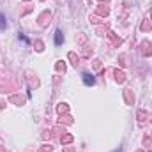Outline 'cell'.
I'll use <instances>...</instances> for the list:
<instances>
[{"mask_svg":"<svg viewBox=\"0 0 152 152\" xmlns=\"http://www.w3.org/2000/svg\"><path fill=\"white\" fill-rule=\"evenodd\" d=\"M115 152H120V151H115Z\"/></svg>","mask_w":152,"mask_h":152,"instance_id":"277c9868","label":"cell"},{"mask_svg":"<svg viewBox=\"0 0 152 152\" xmlns=\"http://www.w3.org/2000/svg\"><path fill=\"white\" fill-rule=\"evenodd\" d=\"M5 27H7V21H5V16L0 12V30H5Z\"/></svg>","mask_w":152,"mask_h":152,"instance_id":"3957f363","label":"cell"},{"mask_svg":"<svg viewBox=\"0 0 152 152\" xmlns=\"http://www.w3.org/2000/svg\"><path fill=\"white\" fill-rule=\"evenodd\" d=\"M81 78H83V83H85L87 87H90V85H94V83H96V78H94L92 75H88V73H83Z\"/></svg>","mask_w":152,"mask_h":152,"instance_id":"6da1fadb","label":"cell"},{"mask_svg":"<svg viewBox=\"0 0 152 152\" xmlns=\"http://www.w3.org/2000/svg\"><path fill=\"white\" fill-rule=\"evenodd\" d=\"M62 42H64V36H62V30H57V32H55V44H57V46H60Z\"/></svg>","mask_w":152,"mask_h":152,"instance_id":"7a4b0ae2","label":"cell"}]
</instances>
